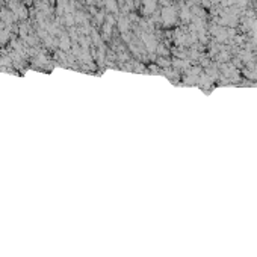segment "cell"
I'll list each match as a JSON object with an SVG mask.
<instances>
[{"label": "cell", "mask_w": 257, "mask_h": 257, "mask_svg": "<svg viewBox=\"0 0 257 257\" xmlns=\"http://www.w3.org/2000/svg\"><path fill=\"white\" fill-rule=\"evenodd\" d=\"M162 17H163V23H165V24H173L174 20H175V12H174V9L165 8L163 12H162Z\"/></svg>", "instance_id": "cell-1"}, {"label": "cell", "mask_w": 257, "mask_h": 257, "mask_svg": "<svg viewBox=\"0 0 257 257\" xmlns=\"http://www.w3.org/2000/svg\"><path fill=\"white\" fill-rule=\"evenodd\" d=\"M154 5H156L154 0H145V12H151L154 9Z\"/></svg>", "instance_id": "cell-2"}, {"label": "cell", "mask_w": 257, "mask_h": 257, "mask_svg": "<svg viewBox=\"0 0 257 257\" xmlns=\"http://www.w3.org/2000/svg\"><path fill=\"white\" fill-rule=\"evenodd\" d=\"M108 6H109L110 11H115V5H114V2H112V0H108Z\"/></svg>", "instance_id": "cell-3"}]
</instances>
